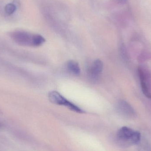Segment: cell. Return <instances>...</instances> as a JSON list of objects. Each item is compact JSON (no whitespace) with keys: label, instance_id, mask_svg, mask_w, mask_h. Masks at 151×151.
Masks as SVG:
<instances>
[{"label":"cell","instance_id":"2","mask_svg":"<svg viewBox=\"0 0 151 151\" xmlns=\"http://www.w3.org/2000/svg\"><path fill=\"white\" fill-rule=\"evenodd\" d=\"M12 37L18 44L27 47H39L45 42V39L40 35L32 34L25 32H15Z\"/></svg>","mask_w":151,"mask_h":151},{"label":"cell","instance_id":"10","mask_svg":"<svg viewBox=\"0 0 151 151\" xmlns=\"http://www.w3.org/2000/svg\"><path fill=\"white\" fill-rule=\"evenodd\" d=\"M121 3H124L126 2V0H118Z\"/></svg>","mask_w":151,"mask_h":151},{"label":"cell","instance_id":"1","mask_svg":"<svg viewBox=\"0 0 151 151\" xmlns=\"http://www.w3.org/2000/svg\"><path fill=\"white\" fill-rule=\"evenodd\" d=\"M116 139L118 144L122 147L137 145L142 139L141 134L139 132L127 127H122L118 130Z\"/></svg>","mask_w":151,"mask_h":151},{"label":"cell","instance_id":"3","mask_svg":"<svg viewBox=\"0 0 151 151\" xmlns=\"http://www.w3.org/2000/svg\"><path fill=\"white\" fill-rule=\"evenodd\" d=\"M50 101L55 104L64 106L71 111L78 113H83L84 111L80 107L67 100L63 96L57 91H50L48 94Z\"/></svg>","mask_w":151,"mask_h":151},{"label":"cell","instance_id":"5","mask_svg":"<svg viewBox=\"0 0 151 151\" xmlns=\"http://www.w3.org/2000/svg\"><path fill=\"white\" fill-rule=\"evenodd\" d=\"M116 109L118 113L125 118H134L136 115L134 108L125 100H119L117 103Z\"/></svg>","mask_w":151,"mask_h":151},{"label":"cell","instance_id":"4","mask_svg":"<svg viewBox=\"0 0 151 151\" xmlns=\"http://www.w3.org/2000/svg\"><path fill=\"white\" fill-rule=\"evenodd\" d=\"M138 73L143 93L147 98L151 99V90L148 73L142 67L138 68Z\"/></svg>","mask_w":151,"mask_h":151},{"label":"cell","instance_id":"9","mask_svg":"<svg viewBox=\"0 0 151 151\" xmlns=\"http://www.w3.org/2000/svg\"><path fill=\"white\" fill-rule=\"evenodd\" d=\"M16 9H17V7L16 5L13 4L11 3L7 4L4 8L5 12L9 15H11L14 13Z\"/></svg>","mask_w":151,"mask_h":151},{"label":"cell","instance_id":"7","mask_svg":"<svg viewBox=\"0 0 151 151\" xmlns=\"http://www.w3.org/2000/svg\"><path fill=\"white\" fill-rule=\"evenodd\" d=\"M67 66L70 72L75 75H80L81 70L77 62L73 60H70L67 63Z\"/></svg>","mask_w":151,"mask_h":151},{"label":"cell","instance_id":"8","mask_svg":"<svg viewBox=\"0 0 151 151\" xmlns=\"http://www.w3.org/2000/svg\"><path fill=\"white\" fill-rule=\"evenodd\" d=\"M138 151H151V145L147 141L143 140L142 141L141 139L139 143Z\"/></svg>","mask_w":151,"mask_h":151},{"label":"cell","instance_id":"6","mask_svg":"<svg viewBox=\"0 0 151 151\" xmlns=\"http://www.w3.org/2000/svg\"><path fill=\"white\" fill-rule=\"evenodd\" d=\"M104 65L103 62L99 60L96 59L92 63L90 67L89 76L92 80H96L99 78L103 71Z\"/></svg>","mask_w":151,"mask_h":151}]
</instances>
